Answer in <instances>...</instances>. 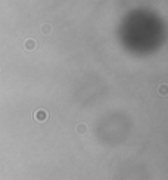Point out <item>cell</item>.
Returning a JSON list of instances; mask_svg holds the SVG:
<instances>
[{
	"label": "cell",
	"mask_w": 168,
	"mask_h": 180,
	"mask_svg": "<svg viewBox=\"0 0 168 180\" xmlns=\"http://www.w3.org/2000/svg\"><path fill=\"white\" fill-rule=\"evenodd\" d=\"M47 115H46V112L44 111H37V114H36V118L37 120H44Z\"/></svg>",
	"instance_id": "obj_1"
},
{
	"label": "cell",
	"mask_w": 168,
	"mask_h": 180,
	"mask_svg": "<svg viewBox=\"0 0 168 180\" xmlns=\"http://www.w3.org/2000/svg\"><path fill=\"white\" fill-rule=\"evenodd\" d=\"M33 43H34L33 40H28V41H25V47L28 46V49H33V47H34V44H33Z\"/></svg>",
	"instance_id": "obj_2"
}]
</instances>
